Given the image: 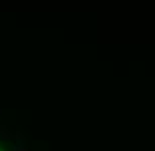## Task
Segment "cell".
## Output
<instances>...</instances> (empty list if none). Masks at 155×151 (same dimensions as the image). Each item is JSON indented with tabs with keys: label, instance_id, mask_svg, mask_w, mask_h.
Here are the masks:
<instances>
[{
	"label": "cell",
	"instance_id": "cell-1",
	"mask_svg": "<svg viewBox=\"0 0 155 151\" xmlns=\"http://www.w3.org/2000/svg\"><path fill=\"white\" fill-rule=\"evenodd\" d=\"M14 151H26V149H24V147H18V145H16V147H14Z\"/></svg>",
	"mask_w": 155,
	"mask_h": 151
}]
</instances>
